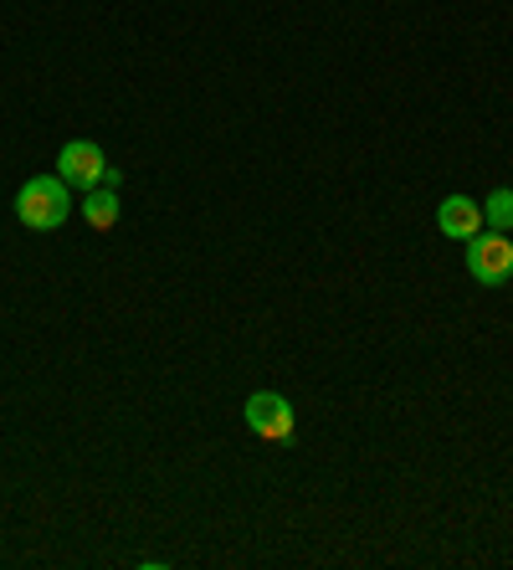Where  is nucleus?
I'll return each mask as SVG.
<instances>
[{"label": "nucleus", "mask_w": 513, "mask_h": 570, "mask_svg": "<svg viewBox=\"0 0 513 570\" xmlns=\"http://www.w3.org/2000/svg\"><path fill=\"white\" fill-rule=\"evenodd\" d=\"M436 226H442V237L452 242H473L483 232V206L473 196H447L436 206Z\"/></svg>", "instance_id": "obj_5"}, {"label": "nucleus", "mask_w": 513, "mask_h": 570, "mask_svg": "<svg viewBox=\"0 0 513 570\" xmlns=\"http://www.w3.org/2000/svg\"><path fill=\"white\" fill-rule=\"evenodd\" d=\"M467 247V273L487 288H499V283L513 278V242L509 232H477L473 242H462Z\"/></svg>", "instance_id": "obj_2"}, {"label": "nucleus", "mask_w": 513, "mask_h": 570, "mask_svg": "<svg viewBox=\"0 0 513 570\" xmlns=\"http://www.w3.org/2000/svg\"><path fill=\"white\" fill-rule=\"evenodd\" d=\"M16 216L31 232H57L72 216V186L62 175H31L27 186L16 190Z\"/></svg>", "instance_id": "obj_1"}, {"label": "nucleus", "mask_w": 513, "mask_h": 570, "mask_svg": "<svg viewBox=\"0 0 513 570\" xmlns=\"http://www.w3.org/2000/svg\"><path fill=\"white\" fill-rule=\"evenodd\" d=\"M57 175H62L67 186L92 190V186H103L108 159H103V149L92 145V139H72V145H62V155H57Z\"/></svg>", "instance_id": "obj_4"}, {"label": "nucleus", "mask_w": 513, "mask_h": 570, "mask_svg": "<svg viewBox=\"0 0 513 570\" xmlns=\"http://www.w3.org/2000/svg\"><path fill=\"white\" fill-rule=\"evenodd\" d=\"M247 426L263 442H288L293 426H298V416H293V401L277 396V391H257V396H247Z\"/></svg>", "instance_id": "obj_3"}, {"label": "nucleus", "mask_w": 513, "mask_h": 570, "mask_svg": "<svg viewBox=\"0 0 513 570\" xmlns=\"http://www.w3.org/2000/svg\"><path fill=\"white\" fill-rule=\"evenodd\" d=\"M483 226H493V232H509L513 226V190H493V196L483 200Z\"/></svg>", "instance_id": "obj_7"}, {"label": "nucleus", "mask_w": 513, "mask_h": 570, "mask_svg": "<svg viewBox=\"0 0 513 570\" xmlns=\"http://www.w3.org/2000/svg\"><path fill=\"white\" fill-rule=\"evenodd\" d=\"M82 222L92 226V232H114L119 226V212H124V200H119V190L114 186H92L88 196H82Z\"/></svg>", "instance_id": "obj_6"}]
</instances>
